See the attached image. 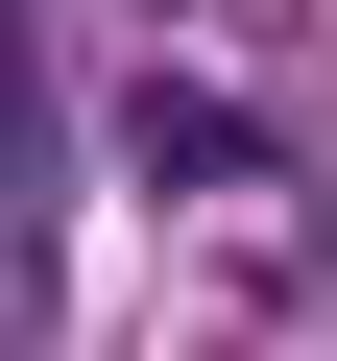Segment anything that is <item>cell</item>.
<instances>
[{"label": "cell", "instance_id": "cell-1", "mask_svg": "<svg viewBox=\"0 0 337 361\" xmlns=\"http://www.w3.org/2000/svg\"><path fill=\"white\" fill-rule=\"evenodd\" d=\"M121 145H145V193H265V145H241L193 73H145V97H121Z\"/></svg>", "mask_w": 337, "mask_h": 361}]
</instances>
